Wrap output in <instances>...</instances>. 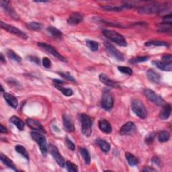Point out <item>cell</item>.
<instances>
[{"mask_svg":"<svg viewBox=\"0 0 172 172\" xmlns=\"http://www.w3.org/2000/svg\"><path fill=\"white\" fill-rule=\"evenodd\" d=\"M135 130L136 126L134 123L133 122H128L121 127L120 133L123 135H128L134 133Z\"/></svg>","mask_w":172,"mask_h":172,"instance_id":"15","label":"cell"},{"mask_svg":"<svg viewBox=\"0 0 172 172\" xmlns=\"http://www.w3.org/2000/svg\"><path fill=\"white\" fill-rule=\"evenodd\" d=\"M1 89H2V91L3 92V91H4V90H3V86H1Z\"/></svg>","mask_w":172,"mask_h":172,"instance_id":"54","label":"cell"},{"mask_svg":"<svg viewBox=\"0 0 172 172\" xmlns=\"http://www.w3.org/2000/svg\"><path fill=\"white\" fill-rule=\"evenodd\" d=\"M172 25L170 23L163 22L159 28L158 31L161 33H171V32Z\"/></svg>","mask_w":172,"mask_h":172,"instance_id":"28","label":"cell"},{"mask_svg":"<svg viewBox=\"0 0 172 172\" xmlns=\"http://www.w3.org/2000/svg\"><path fill=\"white\" fill-rule=\"evenodd\" d=\"M0 61H1L2 63H6V59H5V58H4L3 54H1V55H0Z\"/></svg>","mask_w":172,"mask_h":172,"instance_id":"52","label":"cell"},{"mask_svg":"<svg viewBox=\"0 0 172 172\" xmlns=\"http://www.w3.org/2000/svg\"><path fill=\"white\" fill-rule=\"evenodd\" d=\"M30 135H31L32 139L39 145L42 155L46 156L48 152V147L45 136L38 131H32L30 133Z\"/></svg>","mask_w":172,"mask_h":172,"instance_id":"3","label":"cell"},{"mask_svg":"<svg viewBox=\"0 0 172 172\" xmlns=\"http://www.w3.org/2000/svg\"><path fill=\"white\" fill-rule=\"evenodd\" d=\"M114 106V98L109 91H105L101 100V106L105 110H111Z\"/></svg>","mask_w":172,"mask_h":172,"instance_id":"7","label":"cell"},{"mask_svg":"<svg viewBox=\"0 0 172 172\" xmlns=\"http://www.w3.org/2000/svg\"><path fill=\"white\" fill-rule=\"evenodd\" d=\"M79 119L81 124V130L83 134L86 136H90L92 132L93 119L84 113L79 114Z\"/></svg>","mask_w":172,"mask_h":172,"instance_id":"1","label":"cell"},{"mask_svg":"<svg viewBox=\"0 0 172 172\" xmlns=\"http://www.w3.org/2000/svg\"><path fill=\"white\" fill-rule=\"evenodd\" d=\"M80 153L82 156V157L83 158V160H84L86 164L89 165L90 164L91 161V158H90V153L88 152L87 150L85 148H80Z\"/></svg>","mask_w":172,"mask_h":172,"instance_id":"33","label":"cell"},{"mask_svg":"<svg viewBox=\"0 0 172 172\" xmlns=\"http://www.w3.org/2000/svg\"><path fill=\"white\" fill-rule=\"evenodd\" d=\"M66 167H67V170L68 171L70 172H77L78 171L77 166L73 164V163L71 161H67L65 164Z\"/></svg>","mask_w":172,"mask_h":172,"instance_id":"39","label":"cell"},{"mask_svg":"<svg viewBox=\"0 0 172 172\" xmlns=\"http://www.w3.org/2000/svg\"><path fill=\"white\" fill-rule=\"evenodd\" d=\"M35 2H37V3H47L48 2V1H37Z\"/></svg>","mask_w":172,"mask_h":172,"instance_id":"53","label":"cell"},{"mask_svg":"<svg viewBox=\"0 0 172 172\" xmlns=\"http://www.w3.org/2000/svg\"><path fill=\"white\" fill-rule=\"evenodd\" d=\"M42 65H43L44 67H45L47 69L50 68L51 66V62L50 59L48 58H47V57H45V58H43Z\"/></svg>","mask_w":172,"mask_h":172,"instance_id":"44","label":"cell"},{"mask_svg":"<svg viewBox=\"0 0 172 172\" xmlns=\"http://www.w3.org/2000/svg\"><path fill=\"white\" fill-rule=\"evenodd\" d=\"M38 45L40 47L42 48L43 50H45L46 52H48V53L52 55V56L55 57L56 58L58 59L59 60L63 61V62H67V59H66L63 55H61L59 52L55 49V48L52 46L48 45V44L45 42H38Z\"/></svg>","mask_w":172,"mask_h":172,"instance_id":"8","label":"cell"},{"mask_svg":"<svg viewBox=\"0 0 172 172\" xmlns=\"http://www.w3.org/2000/svg\"><path fill=\"white\" fill-rule=\"evenodd\" d=\"M162 61L165 63H171L172 61V56L171 54H165L163 55L162 57Z\"/></svg>","mask_w":172,"mask_h":172,"instance_id":"43","label":"cell"},{"mask_svg":"<svg viewBox=\"0 0 172 172\" xmlns=\"http://www.w3.org/2000/svg\"><path fill=\"white\" fill-rule=\"evenodd\" d=\"M163 21H164V22L165 23L171 24V14H170L169 15L164 16V18H163Z\"/></svg>","mask_w":172,"mask_h":172,"instance_id":"45","label":"cell"},{"mask_svg":"<svg viewBox=\"0 0 172 172\" xmlns=\"http://www.w3.org/2000/svg\"><path fill=\"white\" fill-rule=\"evenodd\" d=\"M170 138V135L167 131H162L158 135V140L161 143H165L168 141Z\"/></svg>","mask_w":172,"mask_h":172,"instance_id":"32","label":"cell"},{"mask_svg":"<svg viewBox=\"0 0 172 172\" xmlns=\"http://www.w3.org/2000/svg\"><path fill=\"white\" fill-rule=\"evenodd\" d=\"M0 24H1L2 28L6 30V31L9 32L10 33H12V34H14L21 38L28 39V35L26 33H24V32L22 31V30H20V29L15 27V26L4 23L2 21L0 22Z\"/></svg>","mask_w":172,"mask_h":172,"instance_id":"10","label":"cell"},{"mask_svg":"<svg viewBox=\"0 0 172 172\" xmlns=\"http://www.w3.org/2000/svg\"><path fill=\"white\" fill-rule=\"evenodd\" d=\"M59 75L61 77H63L64 79H65L66 80H68L69 81H72V82H76V79H75L71 76L70 73H61V72H60Z\"/></svg>","mask_w":172,"mask_h":172,"instance_id":"42","label":"cell"},{"mask_svg":"<svg viewBox=\"0 0 172 172\" xmlns=\"http://www.w3.org/2000/svg\"><path fill=\"white\" fill-rule=\"evenodd\" d=\"M98 126L101 131L104 132V133L109 134L112 133V126L110 124V122L106 120L104 118H100L98 122Z\"/></svg>","mask_w":172,"mask_h":172,"instance_id":"16","label":"cell"},{"mask_svg":"<svg viewBox=\"0 0 172 172\" xmlns=\"http://www.w3.org/2000/svg\"><path fill=\"white\" fill-rule=\"evenodd\" d=\"M147 77L151 81L157 83H160L161 79V77L160 75L152 69H150L147 71Z\"/></svg>","mask_w":172,"mask_h":172,"instance_id":"19","label":"cell"},{"mask_svg":"<svg viewBox=\"0 0 172 172\" xmlns=\"http://www.w3.org/2000/svg\"><path fill=\"white\" fill-rule=\"evenodd\" d=\"M118 69L119 71H120L122 73L128 75V76H131L133 74V70L131 68L128 67H123V66H119L118 67Z\"/></svg>","mask_w":172,"mask_h":172,"instance_id":"40","label":"cell"},{"mask_svg":"<svg viewBox=\"0 0 172 172\" xmlns=\"http://www.w3.org/2000/svg\"><path fill=\"white\" fill-rule=\"evenodd\" d=\"M149 56H140V57H136L135 58H133L130 60L129 62L132 64H136L139 63H143L145 61H147L149 59Z\"/></svg>","mask_w":172,"mask_h":172,"instance_id":"35","label":"cell"},{"mask_svg":"<svg viewBox=\"0 0 172 172\" xmlns=\"http://www.w3.org/2000/svg\"><path fill=\"white\" fill-rule=\"evenodd\" d=\"M10 121L12 124H14L20 130H23L24 129V123L19 117H17L16 116H13L10 118Z\"/></svg>","mask_w":172,"mask_h":172,"instance_id":"23","label":"cell"},{"mask_svg":"<svg viewBox=\"0 0 172 172\" xmlns=\"http://www.w3.org/2000/svg\"><path fill=\"white\" fill-rule=\"evenodd\" d=\"M131 108L133 112L139 118L145 119L147 116V111L143 102L140 100L135 99L131 102Z\"/></svg>","mask_w":172,"mask_h":172,"instance_id":"4","label":"cell"},{"mask_svg":"<svg viewBox=\"0 0 172 172\" xmlns=\"http://www.w3.org/2000/svg\"><path fill=\"white\" fill-rule=\"evenodd\" d=\"M153 135L152 134H150L145 139V141H146V142L147 143H151L152 141L153 140Z\"/></svg>","mask_w":172,"mask_h":172,"instance_id":"46","label":"cell"},{"mask_svg":"<svg viewBox=\"0 0 172 172\" xmlns=\"http://www.w3.org/2000/svg\"><path fill=\"white\" fill-rule=\"evenodd\" d=\"M152 63L158 69L165 71H171L172 70L171 63H167L164 62V61H153Z\"/></svg>","mask_w":172,"mask_h":172,"instance_id":"20","label":"cell"},{"mask_svg":"<svg viewBox=\"0 0 172 172\" xmlns=\"http://www.w3.org/2000/svg\"><path fill=\"white\" fill-rule=\"evenodd\" d=\"M0 5H1L2 8L3 10V11L5 12L6 14L11 17L12 19H14L15 20H19V16L17 14V13L15 12L10 5V2H7V1H0Z\"/></svg>","mask_w":172,"mask_h":172,"instance_id":"12","label":"cell"},{"mask_svg":"<svg viewBox=\"0 0 172 172\" xmlns=\"http://www.w3.org/2000/svg\"><path fill=\"white\" fill-rule=\"evenodd\" d=\"M164 10V6H161L157 3H151L150 5H147L140 7L139 9V12L140 14H157Z\"/></svg>","mask_w":172,"mask_h":172,"instance_id":"5","label":"cell"},{"mask_svg":"<svg viewBox=\"0 0 172 172\" xmlns=\"http://www.w3.org/2000/svg\"><path fill=\"white\" fill-rule=\"evenodd\" d=\"M87 46L90 48V49L92 51H98L99 45L98 42L94 41H91V40H86V41Z\"/></svg>","mask_w":172,"mask_h":172,"instance_id":"36","label":"cell"},{"mask_svg":"<svg viewBox=\"0 0 172 172\" xmlns=\"http://www.w3.org/2000/svg\"><path fill=\"white\" fill-rule=\"evenodd\" d=\"M53 81L57 85H62L63 83H65V81L62 80H59V79H53Z\"/></svg>","mask_w":172,"mask_h":172,"instance_id":"49","label":"cell"},{"mask_svg":"<svg viewBox=\"0 0 172 172\" xmlns=\"http://www.w3.org/2000/svg\"><path fill=\"white\" fill-rule=\"evenodd\" d=\"M3 98L11 107L13 108H16L17 107V100L14 96L8 93H5L3 94Z\"/></svg>","mask_w":172,"mask_h":172,"instance_id":"22","label":"cell"},{"mask_svg":"<svg viewBox=\"0 0 172 172\" xmlns=\"http://www.w3.org/2000/svg\"><path fill=\"white\" fill-rule=\"evenodd\" d=\"M55 87L57 88V90H59L60 91H61V93L66 96H68V97L71 96L73 94V90L71 89H70V88L63 87L61 85H57V84H55Z\"/></svg>","mask_w":172,"mask_h":172,"instance_id":"29","label":"cell"},{"mask_svg":"<svg viewBox=\"0 0 172 172\" xmlns=\"http://www.w3.org/2000/svg\"><path fill=\"white\" fill-rule=\"evenodd\" d=\"M125 155H126V160L130 166H135L139 164V160L137 159V157H136L132 153L127 152L126 153Z\"/></svg>","mask_w":172,"mask_h":172,"instance_id":"26","label":"cell"},{"mask_svg":"<svg viewBox=\"0 0 172 172\" xmlns=\"http://www.w3.org/2000/svg\"><path fill=\"white\" fill-rule=\"evenodd\" d=\"M30 61H33V62L36 63L37 64L39 63V59L38 58V57H30Z\"/></svg>","mask_w":172,"mask_h":172,"instance_id":"47","label":"cell"},{"mask_svg":"<svg viewBox=\"0 0 172 172\" xmlns=\"http://www.w3.org/2000/svg\"><path fill=\"white\" fill-rule=\"evenodd\" d=\"M63 126L66 131L69 132V133H72L75 130V126L73 124V122L71 117L67 115V114H63Z\"/></svg>","mask_w":172,"mask_h":172,"instance_id":"14","label":"cell"},{"mask_svg":"<svg viewBox=\"0 0 172 172\" xmlns=\"http://www.w3.org/2000/svg\"><path fill=\"white\" fill-rule=\"evenodd\" d=\"M152 161H153L154 163H155V164H157V165H159V164H160V160H159V158H158L157 157H156V156H155V157H154L153 158Z\"/></svg>","mask_w":172,"mask_h":172,"instance_id":"51","label":"cell"},{"mask_svg":"<svg viewBox=\"0 0 172 172\" xmlns=\"http://www.w3.org/2000/svg\"><path fill=\"white\" fill-rule=\"evenodd\" d=\"M83 16L78 12H74L71 14L67 20V23L70 25H76L83 21Z\"/></svg>","mask_w":172,"mask_h":172,"instance_id":"17","label":"cell"},{"mask_svg":"<svg viewBox=\"0 0 172 172\" xmlns=\"http://www.w3.org/2000/svg\"><path fill=\"white\" fill-rule=\"evenodd\" d=\"M99 79L100 81L103 83L104 84H105L106 86H109V87H114V88H118L119 87V85L118 84V83L114 81L113 80H112V79H110L105 74H100V76H99Z\"/></svg>","mask_w":172,"mask_h":172,"instance_id":"18","label":"cell"},{"mask_svg":"<svg viewBox=\"0 0 172 172\" xmlns=\"http://www.w3.org/2000/svg\"><path fill=\"white\" fill-rule=\"evenodd\" d=\"M145 45L147 47L149 46H164V47H169L168 43L164 41H151L145 43Z\"/></svg>","mask_w":172,"mask_h":172,"instance_id":"34","label":"cell"},{"mask_svg":"<svg viewBox=\"0 0 172 172\" xmlns=\"http://www.w3.org/2000/svg\"><path fill=\"white\" fill-rule=\"evenodd\" d=\"M96 143L98 144L99 147L103 152L108 153L110 151V145L107 142V141H106L103 139H96Z\"/></svg>","mask_w":172,"mask_h":172,"instance_id":"24","label":"cell"},{"mask_svg":"<svg viewBox=\"0 0 172 172\" xmlns=\"http://www.w3.org/2000/svg\"><path fill=\"white\" fill-rule=\"evenodd\" d=\"M28 28L31 30H40L43 28V25L41 23L36 22H32L27 24Z\"/></svg>","mask_w":172,"mask_h":172,"instance_id":"38","label":"cell"},{"mask_svg":"<svg viewBox=\"0 0 172 172\" xmlns=\"http://www.w3.org/2000/svg\"><path fill=\"white\" fill-rule=\"evenodd\" d=\"M144 94L149 101H151V102L155 104L157 106H164L165 104V101L163 99L160 95L157 94L155 91L151 90L150 89L145 90Z\"/></svg>","mask_w":172,"mask_h":172,"instance_id":"6","label":"cell"},{"mask_svg":"<svg viewBox=\"0 0 172 172\" xmlns=\"http://www.w3.org/2000/svg\"><path fill=\"white\" fill-rule=\"evenodd\" d=\"M7 55L9 58L11 59L13 61H16V62L20 63V61H22L21 57L18 55L16 54L15 52H14V51H12V50H8L7 51Z\"/></svg>","mask_w":172,"mask_h":172,"instance_id":"37","label":"cell"},{"mask_svg":"<svg viewBox=\"0 0 172 172\" xmlns=\"http://www.w3.org/2000/svg\"><path fill=\"white\" fill-rule=\"evenodd\" d=\"M0 159H1V161L3 164H5L6 166L10 167V168L12 169L13 170L17 171V169L16 168L14 163H13V161L10 160V159H9L7 156L4 155L3 154L1 153V155H0Z\"/></svg>","mask_w":172,"mask_h":172,"instance_id":"25","label":"cell"},{"mask_svg":"<svg viewBox=\"0 0 172 172\" xmlns=\"http://www.w3.org/2000/svg\"><path fill=\"white\" fill-rule=\"evenodd\" d=\"M102 33L106 37L108 38L109 40L114 42V43L117 44V45L121 47L127 46V42L126 41V39L122 35L119 34L118 32L114 31V30H104Z\"/></svg>","mask_w":172,"mask_h":172,"instance_id":"2","label":"cell"},{"mask_svg":"<svg viewBox=\"0 0 172 172\" xmlns=\"http://www.w3.org/2000/svg\"><path fill=\"white\" fill-rule=\"evenodd\" d=\"M65 144L66 146L68 147V149L71 150V151H75V149H76V145H75V144L68 137L65 138Z\"/></svg>","mask_w":172,"mask_h":172,"instance_id":"41","label":"cell"},{"mask_svg":"<svg viewBox=\"0 0 172 172\" xmlns=\"http://www.w3.org/2000/svg\"><path fill=\"white\" fill-rule=\"evenodd\" d=\"M15 150L17 153H20V155H22L24 158H26L27 160H29V155L28 153L26 151V149L20 145H17L15 147Z\"/></svg>","mask_w":172,"mask_h":172,"instance_id":"30","label":"cell"},{"mask_svg":"<svg viewBox=\"0 0 172 172\" xmlns=\"http://www.w3.org/2000/svg\"><path fill=\"white\" fill-rule=\"evenodd\" d=\"M101 8L106 11H113V12H119L122 11L123 9L125 8V5L123 6H104L101 7Z\"/></svg>","mask_w":172,"mask_h":172,"instance_id":"31","label":"cell"},{"mask_svg":"<svg viewBox=\"0 0 172 172\" xmlns=\"http://www.w3.org/2000/svg\"><path fill=\"white\" fill-rule=\"evenodd\" d=\"M7 132V130L6 128L3 125H1V129H0V133H6Z\"/></svg>","mask_w":172,"mask_h":172,"instance_id":"50","label":"cell"},{"mask_svg":"<svg viewBox=\"0 0 172 172\" xmlns=\"http://www.w3.org/2000/svg\"><path fill=\"white\" fill-rule=\"evenodd\" d=\"M48 151H49L52 157L55 159V160L57 164H58L61 167H62V168L63 167H65L66 163L65 161L64 158L61 155V153H59V150L57 148V147H55V145H49L48 147Z\"/></svg>","mask_w":172,"mask_h":172,"instance_id":"9","label":"cell"},{"mask_svg":"<svg viewBox=\"0 0 172 172\" xmlns=\"http://www.w3.org/2000/svg\"><path fill=\"white\" fill-rule=\"evenodd\" d=\"M47 31L51 34L52 37H54L57 38H61L62 37V32H61L59 30L56 28L54 26H49L47 28Z\"/></svg>","mask_w":172,"mask_h":172,"instance_id":"27","label":"cell"},{"mask_svg":"<svg viewBox=\"0 0 172 172\" xmlns=\"http://www.w3.org/2000/svg\"><path fill=\"white\" fill-rule=\"evenodd\" d=\"M104 47L110 56H112V57L115 58L118 61H125V57L123 55V54L120 51L117 50L115 48V47H114L112 44H110L109 42H105Z\"/></svg>","mask_w":172,"mask_h":172,"instance_id":"11","label":"cell"},{"mask_svg":"<svg viewBox=\"0 0 172 172\" xmlns=\"http://www.w3.org/2000/svg\"><path fill=\"white\" fill-rule=\"evenodd\" d=\"M143 171H155V170L153 168H151L150 167H145L142 170Z\"/></svg>","mask_w":172,"mask_h":172,"instance_id":"48","label":"cell"},{"mask_svg":"<svg viewBox=\"0 0 172 172\" xmlns=\"http://www.w3.org/2000/svg\"><path fill=\"white\" fill-rule=\"evenodd\" d=\"M26 124L28 125L30 128H31L32 129L34 130L40 132V133H46V131L44 129V127L41 125V123L36 120H34V119L32 118H28L26 120Z\"/></svg>","mask_w":172,"mask_h":172,"instance_id":"13","label":"cell"},{"mask_svg":"<svg viewBox=\"0 0 172 172\" xmlns=\"http://www.w3.org/2000/svg\"><path fill=\"white\" fill-rule=\"evenodd\" d=\"M171 104H165L160 113V118L162 120H167L171 115Z\"/></svg>","mask_w":172,"mask_h":172,"instance_id":"21","label":"cell"}]
</instances>
